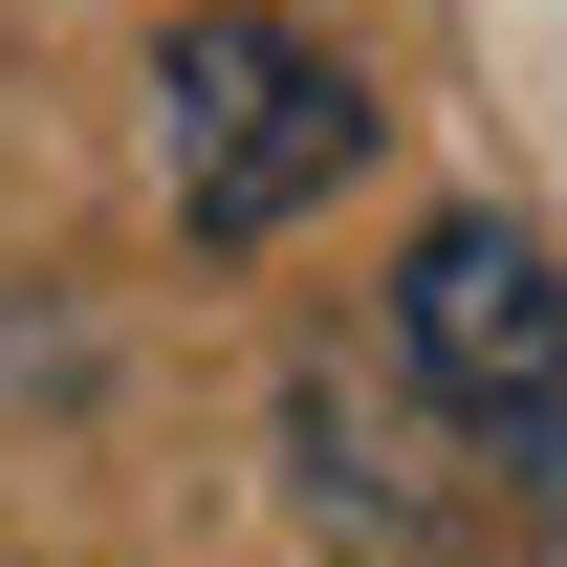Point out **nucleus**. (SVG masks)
Masks as SVG:
<instances>
[{
    "mask_svg": "<svg viewBox=\"0 0 567 567\" xmlns=\"http://www.w3.org/2000/svg\"><path fill=\"white\" fill-rule=\"evenodd\" d=\"M393 393L436 436H524L567 415V262L524 218H415V262H393Z\"/></svg>",
    "mask_w": 567,
    "mask_h": 567,
    "instance_id": "obj_2",
    "label": "nucleus"
},
{
    "mask_svg": "<svg viewBox=\"0 0 567 567\" xmlns=\"http://www.w3.org/2000/svg\"><path fill=\"white\" fill-rule=\"evenodd\" d=\"M415 436H436V415L393 393V371H350V350H306V371H284V502H306L328 546H393V567L436 546V502H458V481H436Z\"/></svg>",
    "mask_w": 567,
    "mask_h": 567,
    "instance_id": "obj_3",
    "label": "nucleus"
},
{
    "mask_svg": "<svg viewBox=\"0 0 567 567\" xmlns=\"http://www.w3.org/2000/svg\"><path fill=\"white\" fill-rule=\"evenodd\" d=\"M371 153V87L284 22V0H197L175 44H153V175H175V240L218 262H262L306 197H350Z\"/></svg>",
    "mask_w": 567,
    "mask_h": 567,
    "instance_id": "obj_1",
    "label": "nucleus"
}]
</instances>
